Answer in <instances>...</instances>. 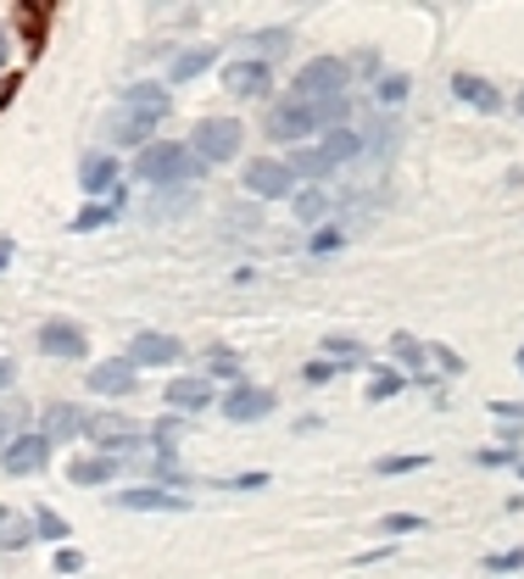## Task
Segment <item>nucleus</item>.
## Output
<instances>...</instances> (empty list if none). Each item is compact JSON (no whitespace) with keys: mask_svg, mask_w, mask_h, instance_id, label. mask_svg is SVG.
Listing matches in <instances>:
<instances>
[{"mask_svg":"<svg viewBox=\"0 0 524 579\" xmlns=\"http://www.w3.org/2000/svg\"><path fill=\"white\" fill-rule=\"evenodd\" d=\"M424 357H430L441 373H463V357H458L452 346H424Z\"/></svg>","mask_w":524,"mask_h":579,"instance_id":"obj_38","label":"nucleus"},{"mask_svg":"<svg viewBox=\"0 0 524 579\" xmlns=\"http://www.w3.org/2000/svg\"><path fill=\"white\" fill-rule=\"evenodd\" d=\"M112 184H118V157H107V151H89V157L78 162V189H84L89 201H101Z\"/></svg>","mask_w":524,"mask_h":579,"instance_id":"obj_15","label":"nucleus"},{"mask_svg":"<svg viewBox=\"0 0 524 579\" xmlns=\"http://www.w3.org/2000/svg\"><path fill=\"white\" fill-rule=\"evenodd\" d=\"M162 402H168V407H173L179 418L202 412V407H212V379H202V373H179V379H168Z\"/></svg>","mask_w":524,"mask_h":579,"instance_id":"obj_13","label":"nucleus"},{"mask_svg":"<svg viewBox=\"0 0 524 579\" xmlns=\"http://www.w3.org/2000/svg\"><path fill=\"white\" fill-rule=\"evenodd\" d=\"M452 95H458V101H468L474 112H502V89L491 78H480V73H458L452 78Z\"/></svg>","mask_w":524,"mask_h":579,"instance_id":"obj_16","label":"nucleus"},{"mask_svg":"<svg viewBox=\"0 0 524 579\" xmlns=\"http://www.w3.org/2000/svg\"><path fill=\"white\" fill-rule=\"evenodd\" d=\"M168 89L162 84H129L123 89V101H118V112L107 118V139L112 145H129V151H146L151 145V128L168 118Z\"/></svg>","mask_w":524,"mask_h":579,"instance_id":"obj_1","label":"nucleus"},{"mask_svg":"<svg viewBox=\"0 0 524 579\" xmlns=\"http://www.w3.org/2000/svg\"><path fill=\"white\" fill-rule=\"evenodd\" d=\"M480 463H486V468H502V463H519V452H513V446H486Z\"/></svg>","mask_w":524,"mask_h":579,"instance_id":"obj_42","label":"nucleus"},{"mask_svg":"<svg viewBox=\"0 0 524 579\" xmlns=\"http://www.w3.org/2000/svg\"><path fill=\"white\" fill-rule=\"evenodd\" d=\"M491 418H502V423H524V402H491Z\"/></svg>","mask_w":524,"mask_h":579,"instance_id":"obj_44","label":"nucleus"},{"mask_svg":"<svg viewBox=\"0 0 524 579\" xmlns=\"http://www.w3.org/2000/svg\"><path fill=\"white\" fill-rule=\"evenodd\" d=\"M17 95V78H0V112H7V101Z\"/></svg>","mask_w":524,"mask_h":579,"instance_id":"obj_48","label":"nucleus"},{"mask_svg":"<svg viewBox=\"0 0 524 579\" xmlns=\"http://www.w3.org/2000/svg\"><path fill=\"white\" fill-rule=\"evenodd\" d=\"M346 246V229H324V234H313V251L324 257V251H341Z\"/></svg>","mask_w":524,"mask_h":579,"instance_id":"obj_40","label":"nucleus"},{"mask_svg":"<svg viewBox=\"0 0 524 579\" xmlns=\"http://www.w3.org/2000/svg\"><path fill=\"white\" fill-rule=\"evenodd\" d=\"M112 507L123 513H190V496H173L168 485H129L112 496Z\"/></svg>","mask_w":524,"mask_h":579,"instance_id":"obj_10","label":"nucleus"},{"mask_svg":"<svg viewBox=\"0 0 524 579\" xmlns=\"http://www.w3.org/2000/svg\"><path fill=\"white\" fill-rule=\"evenodd\" d=\"M0 468H7L12 479H28V473H45L51 468V441L45 434H12L7 446H0Z\"/></svg>","mask_w":524,"mask_h":579,"instance_id":"obj_5","label":"nucleus"},{"mask_svg":"<svg viewBox=\"0 0 524 579\" xmlns=\"http://www.w3.org/2000/svg\"><path fill=\"white\" fill-rule=\"evenodd\" d=\"M118 468H123V457L89 452V457H78V463L68 468V479H73V485H107V479H118Z\"/></svg>","mask_w":524,"mask_h":579,"instance_id":"obj_19","label":"nucleus"},{"mask_svg":"<svg viewBox=\"0 0 524 579\" xmlns=\"http://www.w3.org/2000/svg\"><path fill=\"white\" fill-rule=\"evenodd\" d=\"M45 17H51V7H39V0H34V7L23 12V28H28V45H39V39H45Z\"/></svg>","mask_w":524,"mask_h":579,"instance_id":"obj_37","label":"nucleus"},{"mask_svg":"<svg viewBox=\"0 0 524 579\" xmlns=\"http://www.w3.org/2000/svg\"><path fill=\"white\" fill-rule=\"evenodd\" d=\"M397 391H402V373H391V368L368 379V402H391Z\"/></svg>","mask_w":524,"mask_h":579,"instance_id":"obj_31","label":"nucleus"},{"mask_svg":"<svg viewBox=\"0 0 524 579\" xmlns=\"http://www.w3.org/2000/svg\"><path fill=\"white\" fill-rule=\"evenodd\" d=\"M7 257H12V239H0V268H7Z\"/></svg>","mask_w":524,"mask_h":579,"instance_id":"obj_49","label":"nucleus"},{"mask_svg":"<svg viewBox=\"0 0 524 579\" xmlns=\"http://www.w3.org/2000/svg\"><path fill=\"white\" fill-rule=\"evenodd\" d=\"M291 207H296L302 223H318V218L329 212V189H324V184H307V189H296V201H291Z\"/></svg>","mask_w":524,"mask_h":579,"instance_id":"obj_25","label":"nucleus"},{"mask_svg":"<svg viewBox=\"0 0 524 579\" xmlns=\"http://www.w3.org/2000/svg\"><path fill=\"white\" fill-rule=\"evenodd\" d=\"M324 357H346V368H363L368 362L363 341H352V334H324Z\"/></svg>","mask_w":524,"mask_h":579,"instance_id":"obj_27","label":"nucleus"},{"mask_svg":"<svg viewBox=\"0 0 524 579\" xmlns=\"http://www.w3.org/2000/svg\"><path fill=\"white\" fill-rule=\"evenodd\" d=\"M223 84H229V95H268L273 89V73L263 67V62H229L223 67Z\"/></svg>","mask_w":524,"mask_h":579,"instance_id":"obj_17","label":"nucleus"},{"mask_svg":"<svg viewBox=\"0 0 524 579\" xmlns=\"http://www.w3.org/2000/svg\"><path fill=\"white\" fill-rule=\"evenodd\" d=\"M12 379H17V362H12V357H0V391H7Z\"/></svg>","mask_w":524,"mask_h":579,"instance_id":"obj_47","label":"nucleus"},{"mask_svg":"<svg viewBox=\"0 0 524 579\" xmlns=\"http://www.w3.org/2000/svg\"><path fill=\"white\" fill-rule=\"evenodd\" d=\"M190 139H196V145H190V151H196V157L212 168V162L241 157V139H246V128H241V118H202Z\"/></svg>","mask_w":524,"mask_h":579,"instance_id":"obj_3","label":"nucleus"},{"mask_svg":"<svg viewBox=\"0 0 524 579\" xmlns=\"http://www.w3.org/2000/svg\"><path fill=\"white\" fill-rule=\"evenodd\" d=\"M0 67H7V34H0Z\"/></svg>","mask_w":524,"mask_h":579,"instance_id":"obj_50","label":"nucleus"},{"mask_svg":"<svg viewBox=\"0 0 524 579\" xmlns=\"http://www.w3.org/2000/svg\"><path fill=\"white\" fill-rule=\"evenodd\" d=\"M84 568V552H73V546H57V574H78Z\"/></svg>","mask_w":524,"mask_h":579,"instance_id":"obj_43","label":"nucleus"},{"mask_svg":"<svg viewBox=\"0 0 524 579\" xmlns=\"http://www.w3.org/2000/svg\"><path fill=\"white\" fill-rule=\"evenodd\" d=\"M23 546H34V523H28V513H17V507L0 502V552H23Z\"/></svg>","mask_w":524,"mask_h":579,"instance_id":"obj_22","label":"nucleus"},{"mask_svg":"<svg viewBox=\"0 0 524 579\" xmlns=\"http://www.w3.org/2000/svg\"><path fill=\"white\" fill-rule=\"evenodd\" d=\"M28 523H34V541H57V546L68 541V518H62L57 507H34Z\"/></svg>","mask_w":524,"mask_h":579,"instance_id":"obj_24","label":"nucleus"},{"mask_svg":"<svg viewBox=\"0 0 524 579\" xmlns=\"http://www.w3.org/2000/svg\"><path fill=\"white\" fill-rule=\"evenodd\" d=\"M346 78H352V67H346L341 57H313V62L296 73V95L313 107V101H329V95H346Z\"/></svg>","mask_w":524,"mask_h":579,"instance_id":"obj_4","label":"nucleus"},{"mask_svg":"<svg viewBox=\"0 0 524 579\" xmlns=\"http://www.w3.org/2000/svg\"><path fill=\"white\" fill-rule=\"evenodd\" d=\"M336 373H346V362H307V368H302L307 384H324V379H336Z\"/></svg>","mask_w":524,"mask_h":579,"instance_id":"obj_39","label":"nucleus"},{"mask_svg":"<svg viewBox=\"0 0 524 579\" xmlns=\"http://www.w3.org/2000/svg\"><path fill=\"white\" fill-rule=\"evenodd\" d=\"M146 434H151V446H157V452H173V441L184 434V418H179V412H162Z\"/></svg>","mask_w":524,"mask_h":579,"instance_id":"obj_29","label":"nucleus"},{"mask_svg":"<svg viewBox=\"0 0 524 579\" xmlns=\"http://www.w3.org/2000/svg\"><path fill=\"white\" fill-rule=\"evenodd\" d=\"M519 473H524V463H519Z\"/></svg>","mask_w":524,"mask_h":579,"instance_id":"obj_53","label":"nucleus"},{"mask_svg":"<svg viewBox=\"0 0 524 579\" xmlns=\"http://www.w3.org/2000/svg\"><path fill=\"white\" fill-rule=\"evenodd\" d=\"M179 357H184V346L173 341V334H162V329H146V334H134V341H129V362L134 368H168Z\"/></svg>","mask_w":524,"mask_h":579,"instance_id":"obj_11","label":"nucleus"},{"mask_svg":"<svg viewBox=\"0 0 524 579\" xmlns=\"http://www.w3.org/2000/svg\"><path fill=\"white\" fill-rule=\"evenodd\" d=\"M379 529H386V535H413V529H424V518L418 513H386Z\"/></svg>","mask_w":524,"mask_h":579,"instance_id":"obj_33","label":"nucleus"},{"mask_svg":"<svg viewBox=\"0 0 524 579\" xmlns=\"http://www.w3.org/2000/svg\"><path fill=\"white\" fill-rule=\"evenodd\" d=\"M424 463H430L424 452H407V457H379V463H374V473H413V468H424Z\"/></svg>","mask_w":524,"mask_h":579,"instance_id":"obj_32","label":"nucleus"},{"mask_svg":"<svg viewBox=\"0 0 524 579\" xmlns=\"http://www.w3.org/2000/svg\"><path fill=\"white\" fill-rule=\"evenodd\" d=\"M346 67H352V73H363V78H374V73H379V51H363V57H352Z\"/></svg>","mask_w":524,"mask_h":579,"instance_id":"obj_45","label":"nucleus"},{"mask_svg":"<svg viewBox=\"0 0 524 579\" xmlns=\"http://www.w3.org/2000/svg\"><path fill=\"white\" fill-rule=\"evenodd\" d=\"M84 434H89L101 452H112V457H123V452H134L139 441H146V429L129 423L123 412H95V418H84Z\"/></svg>","mask_w":524,"mask_h":579,"instance_id":"obj_6","label":"nucleus"},{"mask_svg":"<svg viewBox=\"0 0 524 579\" xmlns=\"http://www.w3.org/2000/svg\"><path fill=\"white\" fill-rule=\"evenodd\" d=\"M407 89H413V84H407V73H386L374 95H379V107H402V101H407Z\"/></svg>","mask_w":524,"mask_h":579,"instance_id":"obj_30","label":"nucleus"},{"mask_svg":"<svg viewBox=\"0 0 524 579\" xmlns=\"http://www.w3.org/2000/svg\"><path fill=\"white\" fill-rule=\"evenodd\" d=\"M39 352L57 357V362H84L89 357V334L78 323H68V318H51L39 329Z\"/></svg>","mask_w":524,"mask_h":579,"instance_id":"obj_8","label":"nucleus"},{"mask_svg":"<svg viewBox=\"0 0 524 579\" xmlns=\"http://www.w3.org/2000/svg\"><path fill=\"white\" fill-rule=\"evenodd\" d=\"M318 157H324L329 168H341V162L363 157V134H352V128H324V139H318Z\"/></svg>","mask_w":524,"mask_h":579,"instance_id":"obj_21","label":"nucleus"},{"mask_svg":"<svg viewBox=\"0 0 524 579\" xmlns=\"http://www.w3.org/2000/svg\"><path fill=\"white\" fill-rule=\"evenodd\" d=\"M229 229H257V212H241V207H229Z\"/></svg>","mask_w":524,"mask_h":579,"instance_id":"obj_46","label":"nucleus"},{"mask_svg":"<svg viewBox=\"0 0 524 579\" xmlns=\"http://www.w3.org/2000/svg\"><path fill=\"white\" fill-rule=\"evenodd\" d=\"M284 168H291V178H329V162L318 157V145H313V151H302V145H296V151L284 157Z\"/></svg>","mask_w":524,"mask_h":579,"instance_id":"obj_26","label":"nucleus"},{"mask_svg":"<svg viewBox=\"0 0 524 579\" xmlns=\"http://www.w3.org/2000/svg\"><path fill=\"white\" fill-rule=\"evenodd\" d=\"M134 173L146 178L151 189H196V184H202V173H207V162H202L196 151H190V145H173V139H151L146 151H139Z\"/></svg>","mask_w":524,"mask_h":579,"instance_id":"obj_2","label":"nucleus"},{"mask_svg":"<svg viewBox=\"0 0 524 579\" xmlns=\"http://www.w3.org/2000/svg\"><path fill=\"white\" fill-rule=\"evenodd\" d=\"M229 491H263L268 485V473H234V479H223Z\"/></svg>","mask_w":524,"mask_h":579,"instance_id":"obj_41","label":"nucleus"},{"mask_svg":"<svg viewBox=\"0 0 524 579\" xmlns=\"http://www.w3.org/2000/svg\"><path fill=\"white\" fill-rule=\"evenodd\" d=\"M212 62H218L212 45H190V51H179V57H173V78H179V84H184V78H202Z\"/></svg>","mask_w":524,"mask_h":579,"instance_id":"obj_23","label":"nucleus"},{"mask_svg":"<svg viewBox=\"0 0 524 579\" xmlns=\"http://www.w3.org/2000/svg\"><path fill=\"white\" fill-rule=\"evenodd\" d=\"M139 384V368L129 362V357H118V362H95L89 368V391L95 396H129Z\"/></svg>","mask_w":524,"mask_h":579,"instance_id":"obj_14","label":"nucleus"},{"mask_svg":"<svg viewBox=\"0 0 524 579\" xmlns=\"http://www.w3.org/2000/svg\"><path fill=\"white\" fill-rule=\"evenodd\" d=\"M39 434H45L51 446H57V441H73V434H84V412H78L73 402H51V407H45V429H39Z\"/></svg>","mask_w":524,"mask_h":579,"instance_id":"obj_20","label":"nucleus"},{"mask_svg":"<svg viewBox=\"0 0 524 579\" xmlns=\"http://www.w3.org/2000/svg\"><path fill=\"white\" fill-rule=\"evenodd\" d=\"M513 107H519V118H524V89H519V95H513Z\"/></svg>","mask_w":524,"mask_h":579,"instance_id":"obj_51","label":"nucleus"},{"mask_svg":"<svg viewBox=\"0 0 524 579\" xmlns=\"http://www.w3.org/2000/svg\"><path fill=\"white\" fill-rule=\"evenodd\" d=\"M218 379H241V357H234L229 346H212V362H207Z\"/></svg>","mask_w":524,"mask_h":579,"instance_id":"obj_34","label":"nucleus"},{"mask_svg":"<svg viewBox=\"0 0 524 579\" xmlns=\"http://www.w3.org/2000/svg\"><path fill=\"white\" fill-rule=\"evenodd\" d=\"M268 412H273V391H263V384H234V391L223 396L229 423H263Z\"/></svg>","mask_w":524,"mask_h":579,"instance_id":"obj_12","label":"nucleus"},{"mask_svg":"<svg viewBox=\"0 0 524 579\" xmlns=\"http://www.w3.org/2000/svg\"><path fill=\"white\" fill-rule=\"evenodd\" d=\"M391 352H397L407 368H418V362H424V346L413 341V334H391Z\"/></svg>","mask_w":524,"mask_h":579,"instance_id":"obj_36","label":"nucleus"},{"mask_svg":"<svg viewBox=\"0 0 524 579\" xmlns=\"http://www.w3.org/2000/svg\"><path fill=\"white\" fill-rule=\"evenodd\" d=\"M291 39H296V34L279 23V28H257V34H246V39H241V51H252L246 62H263V67H268L279 51H291Z\"/></svg>","mask_w":524,"mask_h":579,"instance_id":"obj_18","label":"nucleus"},{"mask_svg":"<svg viewBox=\"0 0 524 579\" xmlns=\"http://www.w3.org/2000/svg\"><path fill=\"white\" fill-rule=\"evenodd\" d=\"M241 184L252 189L257 201H284V196L296 189L291 168H284L279 157H252V162H246V173H241Z\"/></svg>","mask_w":524,"mask_h":579,"instance_id":"obj_7","label":"nucleus"},{"mask_svg":"<svg viewBox=\"0 0 524 579\" xmlns=\"http://www.w3.org/2000/svg\"><path fill=\"white\" fill-rule=\"evenodd\" d=\"M513 568H524V546H513V552H491V557H486V574H513Z\"/></svg>","mask_w":524,"mask_h":579,"instance_id":"obj_35","label":"nucleus"},{"mask_svg":"<svg viewBox=\"0 0 524 579\" xmlns=\"http://www.w3.org/2000/svg\"><path fill=\"white\" fill-rule=\"evenodd\" d=\"M519 373H524V346H519Z\"/></svg>","mask_w":524,"mask_h":579,"instance_id":"obj_52","label":"nucleus"},{"mask_svg":"<svg viewBox=\"0 0 524 579\" xmlns=\"http://www.w3.org/2000/svg\"><path fill=\"white\" fill-rule=\"evenodd\" d=\"M112 218H118V201H89V207L73 218V229H78V234H95V229H107Z\"/></svg>","mask_w":524,"mask_h":579,"instance_id":"obj_28","label":"nucleus"},{"mask_svg":"<svg viewBox=\"0 0 524 579\" xmlns=\"http://www.w3.org/2000/svg\"><path fill=\"white\" fill-rule=\"evenodd\" d=\"M313 134V107L302 95H284L268 107V139H307Z\"/></svg>","mask_w":524,"mask_h":579,"instance_id":"obj_9","label":"nucleus"}]
</instances>
